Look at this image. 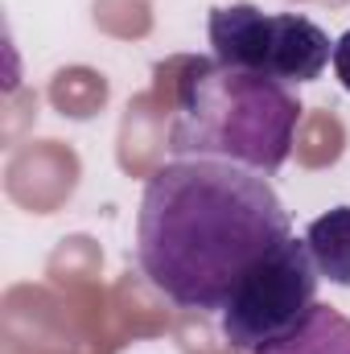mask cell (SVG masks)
<instances>
[{"label":"cell","mask_w":350,"mask_h":354,"mask_svg":"<svg viewBox=\"0 0 350 354\" xmlns=\"http://www.w3.org/2000/svg\"><path fill=\"white\" fill-rule=\"evenodd\" d=\"M297 95L256 71L214 58H185L177 79L169 153L177 161H227L252 174H276L297 140Z\"/></svg>","instance_id":"7a4b0ae2"},{"label":"cell","mask_w":350,"mask_h":354,"mask_svg":"<svg viewBox=\"0 0 350 354\" xmlns=\"http://www.w3.org/2000/svg\"><path fill=\"white\" fill-rule=\"evenodd\" d=\"M334 75H338V83L350 91V29L334 41Z\"/></svg>","instance_id":"52a82bcc"},{"label":"cell","mask_w":350,"mask_h":354,"mask_svg":"<svg viewBox=\"0 0 350 354\" xmlns=\"http://www.w3.org/2000/svg\"><path fill=\"white\" fill-rule=\"evenodd\" d=\"M293 235L272 181L227 161H169L145 181L136 264L177 309L223 313L248 268Z\"/></svg>","instance_id":"6da1fadb"},{"label":"cell","mask_w":350,"mask_h":354,"mask_svg":"<svg viewBox=\"0 0 350 354\" xmlns=\"http://www.w3.org/2000/svg\"><path fill=\"white\" fill-rule=\"evenodd\" d=\"M305 248L330 284L350 288V206H334L305 227Z\"/></svg>","instance_id":"5b68a950"},{"label":"cell","mask_w":350,"mask_h":354,"mask_svg":"<svg viewBox=\"0 0 350 354\" xmlns=\"http://www.w3.org/2000/svg\"><path fill=\"white\" fill-rule=\"evenodd\" d=\"M317 280L305 239L288 235L280 239L264 260L248 268V276L235 284L231 301L223 305V338L235 351H264L280 338H288L317 305Z\"/></svg>","instance_id":"277c9868"},{"label":"cell","mask_w":350,"mask_h":354,"mask_svg":"<svg viewBox=\"0 0 350 354\" xmlns=\"http://www.w3.org/2000/svg\"><path fill=\"white\" fill-rule=\"evenodd\" d=\"M210 58L235 71H256L276 83H313L334 62L326 29L301 12H264L256 4H223L206 17Z\"/></svg>","instance_id":"3957f363"},{"label":"cell","mask_w":350,"mask_h":354,"mask_svg":"<svg viewBox=\"0 0 350 354\" xmlns=\"http://www.w3.org/2000/svg\"><path fill=\"white\" fill-rule=\"evenodd\" d=\"M256 354H350V317L330 305H313V313L280 342Z\"/></svg>","instance_id":"8992f818"}]
</instances>
